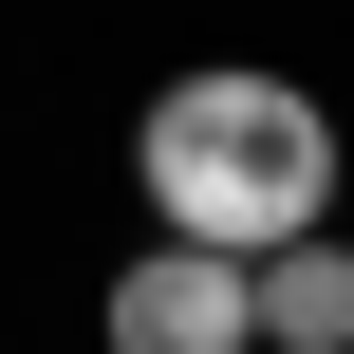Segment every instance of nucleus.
I'll return each instance as SVG.
<instances>
[{"mask_svg": "<svg viewBox=\"0 0 354 354\" xmlns=\"http://www.w3.org/2000/svg\"><path fill=\"white\" fill-rule=\"evenodd\" d=\"M131 187H149V243H205V261H299L336 243V112L261 56H205L149 93L131 131Z\"/></svg>", "mask_w": 354, "mask_h": 354, "instance_id": "1", "label": "nucleus"}, {"mask_svg": "<svg viewBox=\"0 0 354 354\" xmlns=\"http://www.w3.org/2000/svg\"><path fill=\"white\" fill-rule=\"evenodd\" d=\"M112 354H261V261H205V243H149L112 280Z\"/></svg>", "mask_w": 354, "mask_h": 354, "instance_id": "2", "label": "nucleus"}, {"mask_svg": "<svg viewBox=\"0 0 354 354\" xmlns=\"http://www.w3.org/2000/svg\"><path fill=\"white\" fill-rule=\"evenodd\" d=\"M261 354H354V243L261 261Z\"/></svg>", "mask_w": 354, "mask_h": 354, "instance_id": "3", "label": "nucleus"}]
</instances>
